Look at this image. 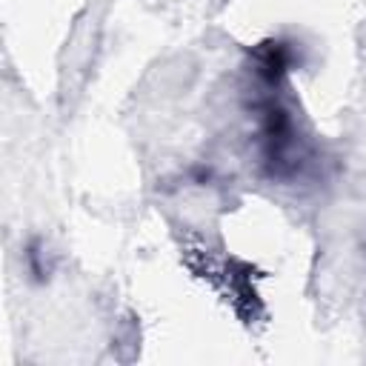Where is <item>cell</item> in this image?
<instances>
[{"label":"cell","instance_id":"1","mask_svg":"<svg viewBox=\"0 0 366 366\" xmlns=\"http://www.w3.org/2000/svg\"><path fill=\"white\" fill-rule=\"evenodd\" d=\"M289 60H292V51L283 46V43H266L263 49H260V74L266 77V80H277L286 69H289Z\"/></svg>","mask_w":366,"mask_h":366}]
</instances>
